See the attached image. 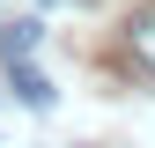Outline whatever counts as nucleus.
<instances>
[{"instance_id": "nucleus-2", "label": "nucleus", "mask_w": 155, "mask_h": 148, "mask_svg": "<svg viewBox=\"0 0 155 148\" xmlns=\"http://www.w3.org/2000/svg\"><path fill=\"white\" fill-rule=\"evenodd\" d=\"M126 45H133V59L155 74V0H148V8H133V22H126Z\"/></svg>"}, {"instance_id": "nucleus-3", "label": "nucleus", "mask_w": 155, "mask_h": 148, "mask_svg": "<svg viewBox=\"0 0 155 148\" xmlns=\"http://www.w3.org/2000/svg\"><path fill=\"white\" fill-rule=\"evenodd\" d=\"M30 52H37V22H30V15L0 22V59H30Z\"/></svg>"}, {"instance_id": "nucleus-1", "label": "nucleus", "mask_w": 155, "mask_h": 148, "mask_svg": "<svg viewBox=\"0 0 155 148\" xmlns=\"http://www.w3.org/2000/svg\"><path fill=\"white\" fill-rule=\"evenodd\" d=\"M8 82H15V96H22L30 111H52V96H59V89H52L45 74L30 67V59H8Z\"/></svg>"}]
</instances>
